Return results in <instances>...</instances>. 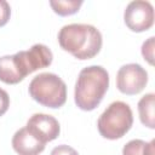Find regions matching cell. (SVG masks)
I'll list each match as a JSON object with an SVG mask.
<instances>
[{
  "label": "cell",
  "instance_id": "1",
  "mask_svg": "<svg viewBox=\"0 0 155 155\" xmlns=\"http://www.w3.org/2000/svg\"><path fill=\"white\" fill-rule=\"evenodd\" d=\"M59 46L80 61L91 59L102 48L101 31L91 24L71 23L63 25L58 33Z\"/></svg>",
  "mask_w": 155,
  "mask_h": 155
},
{
  "label": "cell",
  "instance_id": "5",
  "mask_svg": "<svg viewBox=\"0 0 155 155\" xmlns=\"http://www.w3.org/2000/svg\"><path fill=\"white\" fill-rule=\"evenodd\" d=\"M16 64L23 78L51 65L53 61L52 51L44 44H35L27 51H19L13 54Z\"/></svg>",
  "mask_w": 155,
  "mask_h": 155
},
{
  "label": "cell",
  "instance_id": "7",
  "mask_svg": "<svg viewBox=\"0 0 155 155\" xmlns=\"http://www.w3.org/2000/svg\"><path fill=\"white\" fill-rule=\"evenodd\" d=\"M154 7L147 0L131 1L124 12V21L127 28L136 33L150 29L154 24Z\"/></svg>",
  "mask_w": 155,
  "mask_h": 155
},
{
  "label": "cell",
  "instance_id": "11",
  "mask_svg": "<svg viewBox=\"0 0 155 155\" xmlns=\"http://www.w3.org/2000/svg\"><path fill=\"white\" fill-rule=\"evenodd\" d=\"M154 108H155V94L154 93H147L138 102V113H139L140 122L149 128H155Z\"/></svg>",
  "mask_w": 155,
  "mask_h": 155
},
{
  "label": "cell",
  "instance_id": "4",
  "mask_svg": "<svg viewBox=\"0 0 155 155\" xmlns=\"http://www.w3.org/2000/svg\"><path fill=\"white\" fill-rule=\"evenodd\" d=\"M132 125V109L122 101H115L110 103L97 121V127L101 136L110 140L124 137L131 130Z\"/></svg>",
  "mask_w": 155,
  "mask_h": 155
},
{
  "label": "cell",
  "instance_id": "14",
  "mask_svg": "<svg viewBox=\"0 0 155 155\" xmlns=\"http://www.w3.org/2000/svg\"><path fill=\"white\" fill-rule=\"evenodd\" d=\"M154 41H155V38L154 36H150L142 45V56L151 65L154 64Z\"/></svg>",
  "mask_w": 155,
  "mask_h": 155
},
{
  "label": "cell",
  "instance_id": "6",
  "mask_svg": "<svg viewBox=\"0 0 155 155\" xmlns=\"http://www.w3.org/2000/svg\"><path fill=\"white\" fill-rule=\"evenodd\" d=\"M148 84V73L138 63L122 65L116 74L117 90L127 96H133L143 91Z\"/></svg>",
  "mask_w": 155,
  "mask_h": 155
},
{
  "label": "cell",
  "instance_id": "8",
  "mask_svg": "<svg viewBox=\"0 0 155 155\" xmlns=\"http://www.w3.org/2000/svg\"><path fill=\"white\" fill-rule=\"evenodd\" d=\"M25 127L33 136H35L45 144L56 139L61 133V126L58 120L52 115L42 113H36L31 115Z\"/></svg>",
  "mask_w": 155,
  "mask_h": 155
},
{
  "label": "cell",
  "instance_id": "15",
  "mask_svg": "<svg viewBox=\"0 0 155 155\" xmlns=\"http://www.w3.org/2000/svg\"><path fill=\"white\" fill-rule=\"evenodd\" d=\"M11 17V7L6 0H0V27H4Z\"/></svg>",
  "mask_w": 155,
  "mask_h": 155
},
{
  "label": "cell",
  "instance_id": "9",
  "mask_svg": "<svg viewBox=\"0 0 155 155\" xmlns=\"http://www.w3.org/2000/svg\"><path fill=\"white\" fill-rule=\"evenodd\" d=\"M12 148L18 155H39L45 149V143L33 136L27 127H22L12 137Z\"/></svg>",
  "mask_w": 155,
  "mask_h": 155
},
{
  "label": "cell",
  "instance_id": "12",
  "mask_svg": "<svg viewBox=\"0 0 155 155\" xmlns=\"http://www.w3.org/2000/svg\"><path fill=\"white\" fill-rule=\"evenodd\" d=\"M155 140L145 142L143 139H132L122 148V155H155Z\"/></svg>",
  "mask_w": 155,
  "mask_h": 155
},
{
  "label": "cell",
  "instance_id": "10",
  "mask_svg": "<svg viewBox=\"0 0 155 155\" xmlns=\"http://www.w3.org/2000/svg\"><path fill=\"white\" fill-rule=\"evenodd\" d=\"M24 80L16 64L13 54L0 57V81L7 85H15Z\"/></svg>",
  "mask_w": 155,
  "mask_h": 155
},
{
  "label": "cell",
  "instance_id": "2",
  "mask_svg": "<svg viewBox=\"0 0 155 155\" xmlns=\"http://www.w3.org/2000/svg\"><path fill=\"white\" fill-rule=\"evenodd\" d=\"M109 87V74L101 65L84 68L78 76L74 101L78 108L85 111L96 109Z\"/></svg>",
  "mask_w": 155,
  "mask_h": 155
},
{
  "label": "cell",
  "instance_id": "17",
  "mask_svg": "<svg viewBox=\"0 0 155 155\" xmlns=\"http://www.w3.org/2000/svg\"><path fill=\"white\" fill-rule=\"evenodd\" d=\"M10 107V97L8 93L0 87V116H2Z\"/></svg>",
  "mask_w": 155,
  "mask_h": 155
},
{
  "label": "cell",
  "instance_id": "16",
  "mask_svg": "<svg viewBox=\"0 0 155 155\" xmlns=\"http://www.w3.org/2000/svg\"><path fill=\"white\" fill-rule=\"evenodd\" d=\"M50 155H79V153L74 148H71L70 145L61 144V145L54 147L51 150V154Z\"/></svg>",
  "mask_w": 155,
  "mask_h": 155
},
{
  "label": "cell",
  "instance_id": "3",
  "mask_svg": "<svg viewBox=\"0 0 155 155\" xmlns=\"http://www.w3.org/2000/svg\"><path fill=\"white\" fill-rule=\"evenodd\" d=\"M28 91L35 102L47 108L57 109L67 102V85L53 73H40L34 76Z\"/></svg>",
  "mask_w": 155,
  "mask_h": 155
},
{
  "label": "cell",
  "instance_id": "13",
  "mask_svg": "<svg viewBox=\"0 0 155 155\" xmlns=\"http://www.w3.org/2000/svg\"><path fill=\"white\" fill-rule=\"evenodd\" d=\"M82 5V0H51L50 6L59 16H70L76 13Z\"/></svg>",
  "mask_w": 155,
  "mask_h": 155
}]
</instances>
